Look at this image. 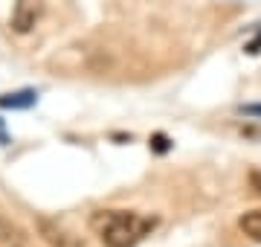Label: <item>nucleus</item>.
<instances>
[{
	"label": "nucleus",
	"mask_w": 261,
	"mask_h": 247,
	"mask_svg": "<svg viewBox=\"0 0 261 247\" xmlns=\"http://www.w3.org/2000/svg\"><path fill=\"white\" fill-rule=\"evenodd\" d=\"M157 215H142L134 209H99L90 215V230L105 247H137L157 230Z\"/></svg>",
	"instance_id": "1"
},
{
	"label": "nucleus",
	"mask_w": 261,
	"mask_h": 247,
	"mask_svg": "<svg viewBox=\"0 0 261 247\" xmlns=\"http://www.w3.org/2000/svg\"><path fill=\"white\" fill-rule=\"evenodd\" d=\"M44 15V0H15V9H12V29L18 35H27L35 29V23Z\"/></svg>",
	"instance_id": "2"
},
{
	"label": "nucleus",
	"mask_w": 261,
	"mask_h": 247,
	"mask_svg": "<svg viewBox=\"0 0 261 247\" xmlns=\"http://www.w3.org/2000/svg\"><path fill=\"white\" fill-rule=\"evenodd\" d=\"M0 247H27V233L18 221H12L6 212H0Z\"/></svg>",
	"instance_id": "3"
},
{
	"label": "nucleus",
	"mask_w": 261,
	"mask_h": 247,
	"mask_svg": "<svg viewBox=\"0 0 261 247\" xmlns=\"http://www.w3.org/2000/svg\"><path fill=\"white\" fill-rule=\"evenodd\" d=\"M35 102H38V90H32V87H23V90L0 96V108H3V111H27V108H32Z\"/></svg>",
	"instance_id": "4"
},
{
	"label": "nucleus",
	"mask_w": 261,
	"mask_h": 247,
	"mask_svg": "<svg viewBox=\"0 0 261 247\" xmlns=\"http://www.w3.org/2000/svg\"><path fill=\"white\" fill-rule=\"evenodd\" d=\"M238 227L244 230V236H250L252 241H258V244H261V209H250V212H244L241 221H238Z\"/></svg>",
	"instance_id": "5"
},
{
	"label": "nucleus",
	"mask_w": 261,
	"mask_h": 247,
	"mask_svg": "<svg viewBox=\"0 0 261 247\" xmlns=\"http://www.w3.org/2000/svg\"><path fill=\"white\" fill-rule=\"evenodd\" d=\"M168 149H171V140H168L166 134H154V137H151V152L166 154Z\"/></svg>",
	"instance_id": "6"
},
{
	"label": "nucleus",
	"mask_w": 261,
	"mask_h": 247,
	"mask_svg": "<svg viewBox=\"0 0 261 247\" xmlns=\"http://www.w3.org/2000/svg\"><path fill=\"white\" fill-rule=\"evenodd\" d=\"M247 181H250V189L261 198V169H252L250 175H247Z\"/></svg>",
	"instance_id": "7"
},
{
	"label": "nucleus",
	"mask_w": 261,
	"mask_h": 247,
	"mask_svg": "<svg viewBox=\"0 0 261 247\" xmlns=\"http://www.w3.org/2000/svg\"><path fill=\"white\" fill-rule=\"evenodd\" d=\"M241 114H244V116H258V119H261V102L244 105V108H241Z\"/></svg>",
	"instance_id": "8"
}]
</instances>
